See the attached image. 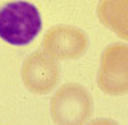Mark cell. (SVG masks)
Returning a JSON list of instances; mask_svg holds the SVG:
<instances>
[{
  "instance_id": "obj_1",
  "label": "cell",
  "mask_w": 128,
  "mask_h": 125,
  "mask_svg": "<svg viewBox=\"0 0 128 125\" xmlns=\"http://www.w3.org/2000/svg\"><path fill=\"white\" fill-rule=\"evenodd\" d=\"M42 19L28 1H12L0 8V38L14 46H24L38 35Z\"/></svg>"
},
{
  "instance_id": "obj_2",
  "label": "cell",
  "mask_w": 128,
  "mask_h": 125,
  "mask_svg": "<svg viewBox=\"0 0 128 125\" xmlns=\"http://www.w3.org/2000/svg\"><path fill=\"white\" fill-rule=\"evenodd\" d=\"M94 114L90 92L78 83H66L51 97L50 115L55 125H84Z\"/></svg>"
},
{
  "instance_id": "obj_3",
  "label": "cell",
  "mask_w": 128,
  "mask_h": 125,
  "mask_svg": "<svg viewBox=\"0 0 128 125\" xmlns=\"http://www.w3.org/2000/svg\"><path fill=\"white\" fill-rule=\"evenodd\" d=\"M96 82L106 95L128 93V45L113 44L102 51Z\"/></svg>"
},
{
  "instance_id": "obj_4",
  "label": "cell",
  "mask_w": 128,
  "mask_h": 125,
  "mask_svg": "<svg viewBox=\"0 0 128 125\" xmlns=\"http://www.w3.org/2000/svg\"><path fill=\"white\" fill-rule=\"evenodd\" d=\"M20 79L30 92L35 95H48L59 83V64L44 51H34L23 61Z\"/></svg>"
},
{
  "instance_id": "obj_5",
  "label": "cell",
  "mask_w": 128,
  "mask_h": 125,
  "mask_svg": "<svg viewBox=\"0 0 128 125\" xmlns=\"http://www.w3.org/2000/svg\"><path fill=\"white\" fill-rule=\"evenodd\" d=\"M44 53L54 60H76L87 50L88 38L82 29L69 24H56L42 38Z\"/></svg>"
},
{
  "instance_id": "obj_6",
  "label": "cell",
  "mask_w": 128,
  "mask_h": 125,
  "mask_svg": "<svg viewBox=\"0 0 128 125\" xmlns=\"http://www.w3.org/2000/svg\"><path fill=\"white\" fill-rule=\"evenodd\" d=\"M100 22L116 36L128 41V0H102L96 6Z\"/></svg>"
},
{
  "instance_id": "obj_7",
  "label": "cell",
  "mask_w": 128,
  "mask_h": 125,
  "mask_svg": "<svg viewBox=\"0 0 128 125\" xmlns=\"http://www.w3.org/2000/svg\"><path fill=\"white\" fill-rule=\"evenodd\" d=\"M87 125H119V124L112 119H96L88 123Z\"/></svg>"
}]
</instances>
